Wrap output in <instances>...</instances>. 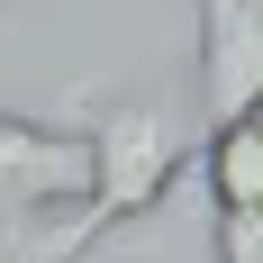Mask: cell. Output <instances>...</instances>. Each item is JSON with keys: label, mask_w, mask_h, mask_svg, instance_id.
<instances>
[{"label": "cell", "mask_w": 263, "mask_h": 263, "mask_svg": "<svg viewBox=\"0 0 263 263\" xmlns=\"http://www.w3.org/2000/svg\"><path fill=\"white\" fill-rule=\"evenodd\" d=\"M263 109V18L254 0H200V127Z\"/></svg>", "instance_id": "cell-3"}, {"label": "cell", "mask_w": 263, "mask_h": 263, "mask_svg": "<svg viewBox=\"0 0 263 263\" xmlns=\"http://www.w3.org/2000/svg\"><path fill=\"white\" fill-rule=\"evenodd\" d=\"M82 200V127L64 118H27L0 109V218H36V209H73Z\"/></svg>", "instance_id": "cell-2"}, {"label": "cell", "mask_w": 263, "mask_h": 263, "mask_svg": "<svg viewBox=\"0 0 263 263\" xmlns=\"http://www.w3.org/2000/svg\"><path fill=\"white\" fill-rule=\"evenodd\" d=\"M91 218H82V200L73 209H36V218H0V263H82L91 254Z\"/></svg>", "instance_id": "cell-5"}, {"label": "cell", "mask_w": 263, "mask_h": 263, "mask_svg": "<svg viewBox=\"0 0 263 263\" xmlns=\"http://www.w3.org/2000/svg\"><path fill=\"white\" fill-rule=\"evenodd\" d=\"M209 145H200V182H209L218 209H263V109H245V118H218V127H200Z\"/></svg>", "instance_id": "cell-4"}, {"label": "cell", "mask_w": 263, "mask_h": 263, "mask_svg": "<svg viewBox=\"0 0 263 263\" xmlns=\"http://www.w3.org/2000/svg\"><path fill=\"white\" fill-rule=\"evenodd\" d=\"M64 109L82 118V218L91 236L127 227V218H155L173 200V182L191 173V145H182V118L163 91H118L100 100L91 82L64 91Z\"/></svg>", "instance_id": "cell-1"}, {"label": "cell", "mask_w": 263, "mask_h": 263, "mask_svg": "<svg viewBox=\"0 0 263 263\" xmlns=\"http://www.w3.org/2000/svg\"><path fill=\"white\" fill-rule=\"evenodd\" d=\"M218 263H263V209H218Z\"/></svg>", "instance_id": "cell-6"}]
</instances>
